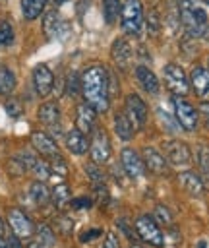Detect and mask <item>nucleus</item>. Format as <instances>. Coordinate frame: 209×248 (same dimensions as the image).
Masks as SVG:
<instances>
[{
    "mask_svg": "<svg viewBox=\"0 0 209 248\" xmlns=\"http://www.w3.org/2000/svg\"><path fill=\"white\" fill-rule=\"evenodd\" d=\"M81 93L85 103L97 112H104L110 105L108 72L103 66H89L81 74Z\"/></svg>",
    "mask_w": 209,
    "mask_h": 248,
    "instance_id": "obj_1",
    "label": "nucleus"
},
{
    "mask_svg": "<svg viewBox=\"0 0 209 248\" xmlns=\"http://www.w3.org/2000/svg\"><path fill=\"white\" fill-rule=\"evenodd\" d=\"M178 14H180V21H182V25L190 37H203L205 35L207 27H209L207 14L199 4H195V0H180Z\"/></svg>",
    "mask_w": 209,
    "mask_h": 248,
    "instance_id": "obj_2",
    "label": "nucleus"
},
{
    "mask_svg": "<svg viewBox=\"0 0 209 248\" xmlns=\"http://www.w3.org/2000/svg\"><path fill=\"white\" fill-rule=\"evenodd\" d=\"M120 23L126 35L137 37L143 27V6L139 0H126L120 12Z\"/></svg>",
    "mask_w": 209,
    "mask_h": 248,
    "instance_id": "obj_3",
    "label": "nucleus"
},
{
    "mask_svg": "<svg viewBox=\"0 0 209 248\" xmlns=\"http://www.w3.org/2000/svg\"><path fill=\"white\" fill-rule=\"evenodd\" d=\"M134 227H135V234L143 242H147L151 246H157V248L164 246V232L161 231V227L157 225V221L151 215L137 217L135 223H134Z\"/></svg>",
    "mask_w": 209,
    "mask_h": 248,
    "instance_id": "obj_4",
    "label": "nucleus"
},
{
    "mask_svg": "<svg viewBox=\"0 0 209 248\" xmlns=\"http://www.w3.org/2000/svg\"><path fill=\"white\" fill-rule=\"evenodd\" d=\"M163 78H164L166 87L174 95H178V97L188 95V91H190V79L186 78V72L178 64H166L163 68Z\"/></svg>",
    "mask_w": 209,
    "mask_h": 248,
    "instance_id": "obj_5",
    "label": "nucleus"
},
{
    "mask_svg": "<svg viewBox=\"0 0 209 248\" xmlns=\"http://www.w3.org/2000/svg\"><path fill=\"white\" fill-rule=\"evenodd\" d=\"M172 105H174V114H176L178 126L188 132H194L197 128V110L194 108V105L178 95L172 97Z\"/></svg>",
    "mask_w": 209,
    "mask_h": 248,
    "instance_id": "obj_6",
    "label": "nucleus"
},
{
    "mask_svg": "<svg viewBox=\"0 0 209 248\" xmlns=\"http://www.w3.org/2000/svg\"><path fill=\"white\" fill-rule=\"evenodd\" d=\"M89 155L95 165H103L110 159V140L103 128H97L93 132V138L89 141Z\"/></svg>",
    "mask_w": 209,
    "mask_h": 248,
    "instance_id": "obj_7",
    "label": "nucleus"
},
{
    "mask_svg": "<svg viewBox=\"0 0 209 248\" xmlns=\"http://www.w3.org/2000/svg\"><path fill=\"white\" fill-rule=\"evenodd\" d=\"M124 108H126V116L132 122V126L135 130L143 128L145 120H147V105L143 103V99L137 93H130L124 101Z\"/></svg>",
    "mask_w": 209,
    "mask_h": 248,
    "instance_id": "obj_8",
    "label": "nucleus"
},
{
    "mask_svg": "<svg viewBox=\"0 0 209 248\" xmlns=\"http://www.w3.org/2000/svg\"><path fill=\"white\" fill-rule=\"evenodd\" d=\"M164 157L174 167H188L192 163V151L186 143L178 140H170L164 143Z\"/></svg>",
    "mask_w": 209,
    "mask_h": 248,
    "instance_id": "obj_9",
    "label": "nucleus"
},
{
    "mask_svg": "<svg viewBox=\"0 0 209 248\" xmlns=\"http://www.w3.org/2000/svg\"><path fill=\"white\" fill-rule=\"evenodd\" d=\"M8 223H10V229L15 236L19 238H29L33 234V223L31 219L25 215V211H21L19 207H12L8 209Z\"/></svg>",
    "mask_w": 209,
    "mask_h": 248,
    "instance_id": "obj_10",
    "label": "nucleus"
},
{
    "mask_svg": "<svg viewBox=\"0 0 209 248\" xmlns=\"http://www.w3.org/2000/svg\"><path fill=\"white\" fill-rule=\"evenodd\" d=\"M52 85H54V76H52L50 68H48L46 64L35 66V70H33V87H35L37 95H39V97L50 95Z\"/></svg>",
    "mask_w": 209,
    "mask_h": 248,
    "instance_id": "obj_11",
    "label": "nucleus"
},
{
    "mask_svg": "<svg viewBox=\"0 0 209 248\" xmlns=\"http://www.w3.org/2000/svg\"><path fill=\"white\" fill-rule=\"evenodd\" d=\"M31 143H33L35 151L39 155H43L45 159H56V157H60V151H58L56 141L52 140V136H48L45 132H33L31 134Z\"/></svg>",
    "mask_w": 209,
    "mask_h": 248,
    "instance_id": "obj_12",
    "label": "nucleus"
},
{
    "mask_svg": "<svg viewBox=\"0 0 209 248\" xmlns=\"http://www.w3.org/2000/svg\"><path fill=\"white\" fill-rule=\"evenodd\" d=\"M75 128L85 136L97 130V110L91 108L87 103H81L75 110Z\"/></svg>",
    "mask_w": 209,
    "mask_h": 248,
    "instance_id": "obj_13",
    "label": "nucleus"
},
{
    "mask_svg": "<svg viewBox=\"0 0 209 248\" xmlns=\"http://www.w3.org/2000/svg\"><path fill=\"white\" fill-rule=\"evenodd\" d=\"M120 161H122V167H124V170H126V174H128L130 178H139V176L145 174L143 159H141V155H137L134 149H130V147L122 149Z\"/></svg>",
    "mask_w": 209,
    "mask_h": 248,
    "instance_id": "obj_14",
    "label": "nucleus"
},
{
    "mask_svg": "<svg viewBox=\"0 0 209 248\" xmlns=\"http://www.w3.org/2000/svg\"><path fill=\"white\" fill-rule=\"evenodd\" d=\"M110 58L120 70H128L132 62V46L124 37H118L110 46Z\"/></svg>",
    "mask_w": 209,
    "mask_h": 248,
    "instance_id": "obj_15",
    "label": "nucleus"
},
{
    "mask_svg": "<svg viewBox=\"0 0 209 248\" xmlns=\"http://www.w3.org/2000/svg\"><path fill=\"white\" fill-rule=\"evenodd\" d=\"M190 83L199 99H203V101L209 99V70L207 68L195 66L190 74Z\"/></svg>",
    "mask_w": 209,
    "mask_h": 248,
    "instance_id": "obj_16",
    "label": "nucleus"
},
{
    "mask_svg": "<svg viewBox=\"0 0 209 248\" xmlns=\"http://www.w3.org/2000/svg\"><path fill=\"white\" fill-rule=\"evenodd\" d=\"M141 159L145 165V170H151L153 174H164L166 172V161L155 147H143Z\"/></svg>",
    "mask_w": 209,
    "mask_h": 248,
    "instance_id": "obj_17",
    "label": "nucleus"
},
{
    "mask_svg": "<svg viewBox=\"0 0 209 248\" xmlns=\"http://www.w3.org/2000/svg\"><path fill=\"white\" fill-rule=\"evenodd\" d=\"M135 78H137V83L141 85L143 91H147V93H151V95H157V93H159V89H161L159 78H157L147 66L139 64V66L135 68Z\"/></svg>",
    "mask_w": 209,
    "mask_h": 248,
    "instance_id": "obj_18",
    "label": "nucleus"
},
{
    "mask_svg": "<svg viewBox=\"0 0 209 248\" xmlns=\"http://www.w3.org/2000/svg\"><path fill=\"white\" fill-rule=\"evenodd\" d=\"M39 120L48 128H58L60 124V108L56 101H46L39 108Z\"/></svg>",
    "mask_w": 209,
    "mask_h": 248,
    "instance_id": "obj_19",
    "label": "nucleus"
},
{
    "mask_svg": "<svg viewBox=\"0 0 209 248\" xmlns=\"http://www.w3.org/2000/svg\"><path fill=\"white\" fill-rule=\"evenodd\" d=\"M178 182H180V186L186 190V192H190L192 196H201L203 194V180L199 178V174H195V172H192V170H182V172H178Z\"/></svg>",
    "mask_w": 209,
    "mask_h": 248,
    "instance_id": "obj_20",
    "label": "nucleus"
},
{
    "mask_svg": "<svg viewBox=\"0 0 209 248\" xmlns=\"http://www.w3.org/2000/svg\"><path fill=\"white\" fill-rule=\"evenodd\" d=\"M66 147L74 153V155H83L89 149V140L85 134H81L77 128L70 130L66 134Z\"/></svg>",
    "mask_w": 209,
    "mask_h": 248,
    "instance_id": "obj_21",
    "label": "nucleus"
},
{
    "mask_svg": "<svg viewBox=\"0 0 209 248\" xmlns=\"http://www.w3.org/2000/svg\"><path fill=\"white\" fill-rule=\"evenodd\" d=\"M50 200H52L56 209H66V205H70V202H72V194H70L68 184H64V182L56 184L50 190Z\"/></svg>",
    "mask_w": 209,
    "mask_h": 248,
    "instance_id": "obj_22",
    "label": "nucleus"
},
{
    "mask_svg": "<svg viewBox=\"0 0 209 248\" xmlns=\"http://www.w3.org/2000/svg\"><path fill=\"white\" fill-rule=\"evenodd\" d=\"M114 132H116L118 140H122V141H130L132 136H134V132H135V128L132 126V122L128 120V116L120 112V114L114 116Z\"/></svg>",
    "mask_w": 209,
    "mask_h": 248,
    "instance_id": "obj_23",
    "label": "nucleus"
},
{
    "mask_svg": "<svg viewBox=\"0 0 209 248\" xmlns=\"http://www.w3.org/2000/svg\"><path fill=\"white\" fill-rule=\"evenodd\" d=\"M29 196H31L33 203H37V205H45V203L50 200V192H48V188L45 186V182H41V180H35V182L29 186Z\"/></svg>",
    "mask_w": 209,
    "mask_h": 248,
    "instance_id": "obj_24",
    "label": "nucleus"
},
{
    "mask_svg": "<svg viewBox=\"0 0 209 248\" xmlns=\"http://www.w3.org/2000/svg\"><path fill=\"white\" fill-rule=\"evenodd\" d=\"M46 0H21V12L25 19H35L43 14Z\"/></svg>",
    "mask_w": 209,
    "mask_h": 248,
    "instance_id": "obj_25",
    "label": "nucleus"
},
{
    "mask_svg": "<svg viewBox=\"0 0 209 248\" xmlns=\"http://www.w3.org/2000/svg\"><path fill=\"white\" fill-rule=\"evenodd\" d=\"M15 89V74L8 66H0V95H10Z\"/></svg>",
    "mask_w": 209,
    "mask_h": 248,
    "instance_id": "obj_26",
    "label": "nucleus"
},
{
    "mask_svg": "<svg viewBox=\"0 0 209 248\" xmlns=\"http://www.w3.org/2000/svg\"><path fill=\"white\" fill-rule=\"evenodd\" d=\"M120 12H122L120 0H103V16H104V21L108 25H112L118 19Z\"/></svg>",
    "mask_w": 209,
    "mask_h": 248,
    "instance_id": "obj_27",
    "label": "nucleus"
},
{
    "mask_svg": "<svg viewBox=\"0 0 209 248\" xmlns=\"http://www.w3.org/2000/svg\"><path fill=\"white\" fill-rule=\"evenodd\" d=\"M58 27H60V17L56 14V10H48L43 17V31L46 37H52L58 33Z\"/></svg>",
    "mask_w": 209,
    "mask_h": 248,
    "instance_id": "obj_28",
    "label": "nucleus"
},
{
    "mask_svg": "<svg viewBox=\"0 0 209 248\" xmlns=\"http://www.w3.org/2000/svg\"><path fill=\"white\" fill-rule=\"evenodd\" d=\"M195 161L201 170V174L209 180V147L207 145H197L195 147Z\"/></svg>",
    "mask_w": 209,
    "mask_h": 248,
    "instance_id": "obj_29",
    "label": "nucleus"
},
{
    "mask_svg": "<svg viewBox=\"0 0 209 248\" xmlns=\"http://www.w3.org/2000/svg\"><path fill=\"white\" fill-rule=\"evenodd\" d=\"M31 172L37 176V180H46V178H50L52 176V169H50V163H46L45 159H37L35 163H33V167H31Z\"/></svg>",
    "mask_w": 209,
    "mask_h": 248,
    "instance_id": "obj_30",
    "label": "nucleus"
},
{
    "mask_svg": "<svg viewBox=\"0 0 209 248\" xmlns=\"http://www.w3.org/2000/svg\"><path fill=\"white\" fill-rule=\"evenodd\" d=\"M151 217L157 221V225H163V227H170V225H172V221H174V219H172L170 209H168V207H164V205H157Z\"/></svg>",
    "mask_w": 209,
    "mask_h": 248,
    "instance_id": "obj_31",
    "label": "nucleus"
},
{
    "mask_svg": "<svg viewBox=\"0 0 209 248\" xmlns=\"http://www.w3.org/2000/svg\"><path fill=\"white\" fill-rule=\"evenodd\" d=\"M37 231H39V240L43 242V246L45 248H50V246H54V242H56V236H54V231L48 227V225H39L37 227Z\"/></svg>",
    "mask_w": 209,
    "mask_h": 248,
    "instance_id": "obj_32",
    "label": "nucleus"
},
{
    "mask_svg": "<svg viewBox=\"0 0 209 248\" xmlns=\"http://www.w3.org/2000/svg\"><path fill=\"white\" fill-rule=\"evenodd\" d=\"M66 91L70 97H75L77 93H81V78L77 76V72H72L66 79Z\"/></svg>",
    "mask_w": 209,
    "mask_h": 248,
    "instance_id": "obj_33",
    "label": "nucleus"
},
{
    "mask_svg": "<svg viewBox=\"0 0 209 248\" xmlns=\"http://www.w3.org/2000/svg\"><path fill=\"white\" fill-rule=\"evenodd\" d=\"M147 29L151 31V35H157L161 31V16L155 8H151L147 14Z\"/></svg>",
    "mask_w": 209,
    "mask_h": 248,
    "instance_id": "obj_34",
    "label": "nucleus"
},
{
    "mask_svg": "<svg viewBox=\"0 0 209 248\" xmlns=\"http://www.w3.org/2000/svg\"><path fill=\"white\" fill-rule=\"evenodd\" d=\"M85 172H87V176L91 178V182L95 184V186H99V184H104V172L95 165V163H91V165H87L85 167Z\"/></svg>",
    "mask_w": 209,
    "mask_h": 248,
    "instance_id": "obj_35",
    "label": "nucleus"
},
{
    "mask_svg": "<svg viewBox=\"0 0 209 248\" xmlns=\"http://www.w3.org/2000/svg\"><path fill=\"white\" fill-rule=\"evenodd\" d=\"M14 41V29L8 21H2L0 23V46H6Z\"/></svg>",
    "mask_w": 209,
    "mask_h": 248,
    "instance_id": "obj_36",
    "label": "nucleus"
},
{
    "mask_svg": "<svg viewBox=\"0 0 209 248\" xmlns=\"http://www.w3.org/2000/svg\"><path fill=\"white\" fill-rule=\"evenodd\" d=\"M50 169H52V172H56V174H60V176H66V172H68V167H66V163L62 161V157L50 159Z\"/></svg>",
    "mask_w": 209,
    "mask_h": 248,
    "instance_id": "obj_37",
    "label": "nucleus"
},
{
    "mask_svg": "<svg viewBox=\"0 0 209 248\" xmlns=\"http://www.w3.org/2000/svg\"><path fill=\"white\" fill-rule=\"evenodd\" d=\"M72 229H74V221L70 219V217H58V232H62V234H70L72 232Z\"/></svg>",
    "mask_w": 209,
    "mask_h": 248,
    "instance_id": "obj_38",
    "label": "nucleus"
},
{
    "mask_svg": "<svg viewBox=\"0 0 209 248\" xmlns=\"http://www.w3.org/2000/svg\"><path fill=\"white\" fill-rule=\"evenodd\" d=\"M70 205H72L74 209H85V207H91V205H93V202H91V198L81 196V198L72 200V202H70Z\"/></svg>",
    "mask_w": 209,
    "mask_h": 248,
    "instance_id": "obj_39",
    "label": "nucleus"
},
{
    "mask_svg": "<svg viewBox=\"0 0 209 248\" xmlns=\"http://www.w3.org/2000/svg\"><path fill=\"white\" fill-rule=\"evenodd\" d=\"M101 234H103L101 229H89V231H85L83 234H79V242H89V240H93V238H99Z\"/></svg>",
    "mask_w": 209,
    "mask_h": 248,
    "instance_id": "obj_40",
    "label": "nucleus"
},
{
    "mask_svg": "<svg viewBox=\"0 0 209 248\" xmlns=\"http://www.w3.org/2000/svg\"><path fill=\"white\" fill-rule=\"evenodd\" d=\"M103 248H120L118 236H116L114 232H106V236H104V242H103Z\"/></svg>",
    "mask_w": 209,
    "mask_h": 248,
    "instance_id": "obj_41",
    "label": "nucleus"
},
{
    "mask_svg": "<svg viewBox=\"0 0 209 248\" xmlns=\"http://www.w3.org/2000/svg\"><path fill=\"white\" fill-rule=\"evenodd\" d=\"M6 112H8L10 116H19V114H21V105H19L17 101H8V103H6Z\"/></svg>",
    "mask_w": 209,
    "mask_h": 248,
    "instance_id": "obj_42",
    "label": "nucleus"
},
{
    "mask_svg": "<svg viewBox=\"0 0 209 248\" xmlns=\"http://www.w3.org/2000/svg\"><path fill=\"white\" fill-rule=\"evenodd\" d=\"M6 240H8V246L10 248H23L21 242H19V236H15V234H10Z\"/></svg>",
    "mask_w": 209,
    "mask_h": 248,
    "instance_id": "obj_43",
    "label": "nucleus"
},
{
    "mask_svg": "<svg viewBox=\"0 0 209 248\" xmlns=\"http://www.w3.org/2000/svg\"><path fill=\"white\" fill-rule=\"evenodd\" d=\"M25 248H45V246H43V242H41L39 238H33V240H29V242H27V246H25Z\"/></svg>",
    "mask_w": 209,
    "mask_h": 248,
    "instance_id": "obj_44",
    "label": "nucleus"
},
{
    "mask_svg": "<svg viewBox=\"0 0 209 248\" xmlns=\"http://www.w3.org/2000/svg\"><path fill=\"white\" fill-rule=\"evenodd\" d=\"M201 112H203L205 122H207V126H209V103H203V105H201Z\"/></svg>",
    "mask_w": 209,
    "mask_h": 248,
    "instance_id": "obj_45",
    "label": "nucleus"
},
{
    "mask_svg": "<svg viewBox=\"0 0 209 248\" xmlns=\"http://www.w3.org/2000/svg\"><path fill=\"white\" fill-rule=\"evenodd\" d=\"M0 236H6V225L2 221V217H0Z\"/></svg>",
    "mask_w": 209,
    "mask_h": 248,
    "instance_id": "obj_46",
    "label": "nucleus"
},
{
    "mask_svg": "<svg viewBox=\"0 0 209 248\" xmlns=\"http://www.w3.org/2000/svg\"><path fill=\"white\" fill-rule=\"evenodd\" d=\"M0 248H10V246H8V240H6L4 236H0Z\"/></svg>",
    "mask_w": 209,
    "mask_h": 248,
    "instance_id": "obj_47",
    "label": "nucleus"
},
{
    "mask_svg": "<svg viewBox=\"0 0 209 248\" xmlns=\"http://www.w3.org/2000/svg\"><path fill=\"white\" fill-rule=\"evenodd\" d=\"M50 2H52V4H54V6H60V4H64V2H66V0H50Z\"/></svg>",
    "mask_w": 209,
    "mask_h": 248,
    "instance_id": "obj_48",
    "label": "nucleus"
},
{
    "mask_svg": "<svg viewBox=\"0 0 209 248\" xmlns=\"http://www.w3.org/2000/svg\"><path fill=\"white\" fill-rule=\"evenodd\" d=\"M207 66H209V58H207Z\"/></svg>",
    "mask_w": 209,
    "mask_h": 248,
    "instance_id": "obj_49",
    "label": "nucleus"
},
{
    "mask_svg": "<svg viewBox=\"0 0 209 248\" xmlns=\"http://www.w3.org/2000/svg\"><path fill=\"white\" fill-rule=\"evenodd\" d=\"M205 2H209V0H205Z\"/></svg>",
    "mask_w": 209,
    "mask_h": 248,
    "instance_id": "obj_50",
    "label": "nucleus"
}]
</instances>
